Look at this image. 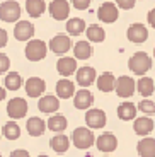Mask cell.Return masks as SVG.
Instances as JSON below:
<instances>
[{
    "instance_id": "1",
    "label": "cell",
    "mask_w": 155,
    "mask_h": 157,
    "mask_svg": "<svg viewBox=\"0 0 155 157\" xmlns=\"http://www.w3.org/2000/svg\"><path fill=\"white\" fill-rule=\"evenodd\" d=\"M128 67L133 74L143 77V75L152 68V58L145 53V51H136L135 55L128 60Z\"/></svg>"
},
{
    "instance_id": "2",
    "label": "cell",
    "mask_w": 155,
    "mask_h": 157,
    "mask_svg": "<svg viewBox=\"0 0 155 157\" xmlns=\"http://www.w3.org/2000/svg\"><path fill=\"white\" fill-rule=\"evenodd\" d=\"M24 53H26V58L29 62H41L48 53V44L43 39H29Z\"/></svg>"
},
{
    "instance_id": "3",
    "label": "cell",
    "mask_w": 155,
    "mask_h": 157,
    "mask_svg": "<svg viewBox=\"0 0 155 157\" xmlns=\"http://www.w3.org/2000/svg\"><path fill=\"white\" fill-rule=\"evenodd\" d=\"M72 140H74V145L77 149H90L96 142V135L92 133V130L87 128V126H78L74 130L72 133Z\"/></svg>"
},
{
    "instance_id": "4",
    "label": "cell",
    "mask_w": 155,
    "mask_h": 157,
    "mask_svg": "<svg viewBox=\"0 0 155 157\" xmlns=\"http://www.w3.org/2000/svg\"><path fill=\"white\" fill-rule=\"evenodd\" d=\"M21 5L16 0H5L0 5V19L4 22H17V19H21Z\"/></svg>"
},
{
    "instance_id": "5",
    "label": "cell",
    "mask_w": 155,
    "mask_h": 157,
    "mask_svg": "<svg viewBox=\"0 0 155 157\" xmlns=\"http://www.w3.org/2000/svg\"><path fill=\"white\" fill-rule=\"evenodd\" d=\"M136 86H135V80L128 75H121V77L116 78V84H114V90H116L118 98H131L133 92H135Z\"/></svg>"
},
{
    "instance_id": "6",
    "label": "cell",
    "mask_w": 155,
    "mask_h": 157,
    "mask_svg": "<svg viewBox=\"0 0 155 157\" xmlns=\"http://www.w3.org/2000/svg\"><path fill=\"white\" fill-rule=\"evenodd\" d=\"M118 17H119V10L114 4L111 2H104L101 7L97 9V19L101 22H106V24H112L116 22Z\"/></svg>"
},
{
    "instance_id": "7",
    "label": "cell",
    "mask_w": 155,
    "mask_h": 157,
    "mask_svg": "<svg viewBox=\"0 0 155 157\" xmlns=\"http://www.w3.org/2000/svg\"><path fill=\"white\" fill-rule=\"evenodd\" d=\"M7 114L12 120H19L27 114V101L22 98H12L7 104Z\"/></svg>"
},
{
    "instance_id": "8",
    "label": "cell",
    "mask_w": 155,
    "mask_h": 157,
    "mask_svg": "<svg viewBox=\"0 0 155 157\" xmlns=\"http://www.w3.org/2000/svg\"><path fill=\"white\" fill-rule=\"evenodd\" d=\"M106 113L102 109H85V123L87 128L90 130H99L104 128L106 125Z\"/></svg>"
},
{
    "instance_id": "9",
    "label": "cell",
    "mask_w": 155,
    "mask_h": 157,
    "mask_svg": "<svg viewBox=\"0 0 155 157\" xmlns=\"http://www.w3.org/2000/svg\"><path fill=\"white\" fill-rule=\"evenodd\" d=\"M24 87H26V94L29 98H39L46 90V82L41 77H29L24 84Z\"/></svg>"
},
{
    "instance_id": "10",
    "label": "cell",
    "mask_w": 155,
    "mask_h": 157,
    "mask_svg": "<svg viewBox=\"0 0 155 157\" xmlns=\"http://www.w3.org/2000/svg\"><path fill=\"white\" fill-rule=\"evenodd\" d=\"M94 144H96V147L101 150V152H114L116 147H118V138L114 137L111 132H106V133L99 135Z\"/></svg>"
},
{
    "instance_id": "11",
    "label": "cell",
    "mask_w": 155,
    "mask_h": 157,
    "mask_svg": "<svg viewBox=\"0 0 155 157\" xmlns=\"http://www.w3.org/2000/svg\"><path fill=\"white\" fill-rule=\"evenodd\" d=\"M14 36L17 41H29L34 36V26L29 21H17L14 28Z\"/></svg>"
},
{
    "instance_id": "12",
    "label": "cell",
    "mask_w": 155,
    "mask_h": 157,
    "mask_svg": "<svg viewBox=\"0 0 155 157\" xmlns=\"http://www.w3.org/2000/svg\"><path fill=\"white\" fill-rule=\"evenodd\" d=\"M50 14L55 21H63L70 14V4L66 0H53L50 4Z\"/></svg>"
},
{
    "instance_id": "13",
    "label": "cell",
    "mask_w": 155,
    "mask_h": 157,
    "mask_svg": "<svg viewBox=\"0 0 155 157\" xmlns=\"http://www.w3.org/2000/svg\"><path fill=\"white\" fill-rule=\"evenodd\" d=\"M77 72V84L82 87H90L94 82H96V78H97V72L96 68L92 67H80Z\"/></svg>"
},
{
    "instance_id": "14",
    "label": "cell",
    "mask_w": 155,
    "mask_h": 157,
    "mask_svg": "<svg viewBox=\"0 0 155 157\" xmlns=\"http://www.w3.org/2000/svg\"><path fill=\"white\" fill-rule=\"evenodd\" d=\"M126 36H128V39L131 41V43H145V41L148 39V29L145 28L143 24L135 22L128 28Z\"/></svg>"
},
{
    "instance_id": "15",
    "label": "cell",
    "mask_w": 155,
    "mask_h": 157,
    "mask_svg": "<svg viewBox=\"0 0 155 157\" xmlns=\"http://www.w3.org/2000/svg\"><path fill=\"white\" fill-rule=\"evenodd\" d=\"M70 48H72V39L68 36L58 34L50 41V50L56 55H65L66 51H70Z\"/></svg>"
},
{
    "instance_id": "16",
    "label": "cell",
    "mask_w": 155,
    "mask_h": 157,
    "mask_svg": "<svg viewBox=\"0 0 155 157\" xmlns=\"http://www.w3.org/2000/svg\"><path fill=\"white\" fill-rule=\"evenodd\" d=\"M38 108L41 113H56L60 109V99L56 96H51V94H46V96H41L38 101Z\"/></svg>"
},
{
    "instance_id": "17",
    "label": "cell",
    "mask_w": 155,
    "mask_h": 157,
    "mask_svg": "<svg viewBox=\"0 0 155 157\" xmlns=\"http://www.w3.org/2000/svg\"><path fill=\"white\" fill-rule=\"evenodd\" d=\"M94 104V94L87 89H80L74 94V106L77 109H89Z\"/></svg>"
},
{
    "instance_id": "18",
    "label": "cell",
    "mask_w": 155,
    "mask_h": 157,
    "mask_svg": "<svg viewBox=\"0 0 155 157\" xmlns=\"http://www.w3.org/2000/svg\"><path fill=\"white\" fill-rule=\"evenodd\" d=\"M56 70L58 74H62L63 77H70L74 75L75 70H77V60L75 58H70V56H63L56 62Z\"/></svg>"
},
{
    "instance_id": "19",
    "label": "cell",
    "mask_w": 155,
    "mask_h": 157,
    "mask_svg": "<svg viewBox=\"0 0 155 157\" xmlns=\"http://www.w3.org/2000/svg\"><path fill=\"white\" fill-rule=\"evenodd\" d=\"M75 94V84L68 78H60L56 82V96L60 99H70Z\"/></svg>"
},
{
    "instance_id": "20",
    "label": "cell",
    "mask_w": 155,
    "mask_h": 157,
    "mask_svg": "<svg viewBox=\"0 0 155 157\" xmlns=\"http://www.w3.org/2000/svg\"><path fill=\"white\" fill-rule=\"evenodd\" d=\"M133 130H135L136 135H142V137H145V135L152 133L153 132V120L148 116H142V118H136L135 123H133Z\"/></svg>"
},
{
    "instance_id": "21",
    "label": "cell",
    "mask_w": 155,
    "mask_h": 157,
    "mask_svg": "<svg viewBox=\"0 0 155 157\" xmlns=\"http://www.w3.org/2000/svg\"><path fill=\"white\" fill-rule=\"evenodd\" d=\"M26 130L31 137H41V135L44 133V130H46V121H43V120L38 118V116H32V118L27 120Z\"/></svg>"
},
{
    "instance_id": "22",
    "label": "cell",
    "mask_w": 155,
    "mask_h": 157,
    "mask_svg": "<svg viewBox=\"0 0 155 157\" xmlns=\"http://www.w3.org/2000/svg\"><path fill=\"white\" fill-rule=\"evenodd\" d=\"M96 84H97V89L101 90V92H111V90H114L116 77L111 72H104V74H101L96 78Z\"/></svg>"
},
{
    "instance_id": "23",
    "label": "cell",
    "mask_w": 155,
    "mask_h": 157,
    "mask_svg": "<svg viewBox=\"0 0 155 157\" xmlns=\"http://www.w3.org/2000/svg\"><path fill=\"white\" fill-rule=\"evenodd\" d=\"M140 157H155V138L152 137H145L138 142L136 145Z\"/></svg>"
},
{
    "instance_id": "24",
    "label": "cell",
    "mask_w": 155,
    "mask_h": 157,
    "mask_svg": "<svg viewBox=\"0 0 155 157\" xmlns=\"http://www.w3.org/2000/svg\"><path fill=\"white\" fill-rule=\"evenodd\" d=\"M26 12L31 17H41L46 12V4L44 0H26Z\"/></svg>"
},
{
    "instance_id": "25",
    "label": "cell",
    "mask_w": 155,
    "mask_h": 157,
    "mask_svg": "<svg viewBox=\"0 0 155 157\" xmlns=\"http://www.w3.org/2000/svg\"><path fill=\"white\" fill-rule=\"evenodd\" d=\"M118 118L119 120H123V121H130V120H133V118L136 116V106L133 104V102H128V101H124L121 102L119 106H118Z\"/></svg>"
},
{
    "instance_id": "26",
    "label": "cell",
    "mask_w": 155,
    "mask_h": 157,
    "mask_svg": "<svg viewBox=\"0 0 155 157\" xmlns=\"http://www.w3.org/2000/svg\"><path fill=\"white\" fill-rule=\"evenodd\" d=\"M74 55L77 60H87L94 55V48L90 46L89 41H77L74 46Z\"/></svg>"
},
{
    "instance_id": "27",
    "label": "cell",
    "mask_w": 155,
    "mask_h": 157,
    "mask_svg": "<svg viewBox=\"0 0 155 157\" xmlns=\"http://www.w3.org/2000/svg\"><path fill=\"white\" fill-rule=\"evenodd\" d=\"M84 33L87 34V39H89L90 43H102L106 39V33L99 24H90L89 28H85Z\"/></svg>"
},
{
    "instance_id": "28",
    "label": "cell",
    "mask_w": 155,
    "mask_h": 157,
    "mask_svg": "<svg viewBox=\"0 0 155 157\" xmlns=\"http://www.w3.org/2000/svg\"><path fill=\"white\" fill-rule=\"evenodd\" d=\"M51 149L55 150L56 154H65L66 150H68L70 147V138L65 137V135L58 133V135H55L53 138H51Z\"/></svg>"
},
{
    "instance_id": "29",
    "label": "cell",
    "mask_w": 155,
    "mask_h": 157,
    "mask_svg": "<svg viewBox=\"0 0 155 157\" xmlns=\"http://www.w3.org/2000/svg\"><path fill=\"white\" fill-rule=\"evenodd\" d=\"M136 89H138V92L143 98H148V96L153 94V90H155V84H153V78L150 77H142L138 80V82H135Z\"/></svg>"
},
{
    "instance_id": "30",
    "label": "cell",
    "mask_w": 155,
    "mask_h": 157,
    "mask_svg": "<svg viewBox=\"0 0 155 157\" xmlns=\"http://www.w3.org/2000/svg\"><path fill=\"white\" fill-rule=\"evenodd\" d=\"M85 21L80 19V17H74V19H68V22H66V33H68L70 36H78L82 34V33L85 31Z\"/></svg>"
},
{
    "instance_id": "31",
    "label": "cell",
    "mask_w": 155,
    "mask_h": 157,
    "mask_svg": "<svg viewBox=\"0 0 155 157\" xmlns=\"http://www.w3.org/2000/svg\"><path fill=\"white\" fill-rule=\"evenodd\" d=\"M66 125H68V123H66V118L63 116V114H53V116L46 121L48 128H50L51 132H58V133L66 128Z\"/></svg>"
},
{
    "instance_id": "32",
    "label": "cell",
    "mask_w": 155,
    "mask_h": 157,
    "mask_svg": "<svg viewBox=\"0 0 155 157\" xmlns=\"http://www.w3.org/2000/svg\"><path fill=\"white\" fill-rule=\"evenodd\" d=\"M0 133L4 135L7 140H17V138L21 137V126L17 125L16 121H7Z\"/></svg>"
},
{
    "instance_id": "33",
    "label": "cell",
    "mask_w": 155,
    "mask_h": 157,
    "mask_svg": "<svg viewBox=\"0 0 155 157\" xmlns=\"http://www.w3.org/2000/svg\"><path fill=\"white\" fill-rule=\"evenodd\" d=\"M5 89L9 90H17L22 87V77H21L17 72H9L7 75H5Z\"/></svg>"
},
{
    "instance_id": "34",
    "label": "cell",
    "mask_w": 155,
    "mask_h": 157,
    "mask_svg": "<svg viewBox=\"0 0 155 157\" xmlns=\"http://www.w3.org/2000/svg\"><path fill=\"white\" fill-rule=\"evenodd\" d=\"M136 109L145 113V114H155V102L150 101V99H143V101L138 102Z\"/></svg>"
},
{
    "instance_id": "35",
    "label": "cell",
    "mask_w": 155,
    "mask_h": 157,
    "mask_svg": "<svg viewBox=\"0 0 155 157\" xmlns=\"http://www.w3.org/2000/svg\"><path fill=\"white\" fill-rule=\"evenodd\" d=\"M10 67V58L5 53H0V74H5Z\"/></svg>"
},
{
    "instance_id": "36",
    "label": "cell",
    "mask_w": 155,
    "mask_h": 157,
    "mask_svg": "<svg viewBox=\"0 0 155 157\" xmlns=\"http://www.w3.org/2000/svg\"><path fill=\"white\" fill-rule=\"evenodd\" d=\"M136 0H116V5L119 9H124V10H130V9L135 7Z\"/></svg>"
},
{
    "instance_id": "37",
    "label": "cell",
    "mask_w": 155,
    "mask_h": 157,
    "mask_svg": "<svg viewBox=\"0 0 155 157\" xmlns=\"http://www.w3.org/2000/svg\"><path fill=\"white\" fill-rule=\"evenodd\" d=\"M72 4H74V7L78 9V10H85L90 5V0H72Z\"/></svg>"
},
{
    "instance_id": "38",
    "label": "cell",
    "mask_w": 155,
    "mask_h": 157,
    "mask_svg": "<svg viewBox=\"0 0 155 157\" xmlns=\"http://www.w3.org/2000/svg\"><path fill=\"white\" fill-rule=\"evenodd\" d=\"M9 157H31V155H29V152L24 150V149H16V150H12Z\"/></svg>"
},
{
    "instance_id": "39",
    "label": "cell",
    "mask_w": 155,
    "mask_h": 157,
    "mask_svg": "<svg viewBox=\"0 0 155 157\" xmlns=\"http://www.w3.org/2000/svg\"><path fill=\"white\" fill-rule=\"evenodd\" d=\"M7 41H9L7 31H5V29H2V28H0V48H4L5 44H7Z\"/></svg>"
},
{
    "instance_id": "40",
    "label": "cell",
    "mask_w": 155,
    "mask_h": 157,
    "mask_svg": "<svg viewBox=\"0 0 155 157\" xmlns=\"http://www.w3.org/2000/svg\"><path fill=\"white\" fill-rule=\"evenodd\" d=\"M147 21H148V24H150L152 28L155 29V9H152V10L148 12V16H147Z\"/></svg>"
},
{
    "instance_id": "41",
    "label": "cell",
    "mask_w": 155,
    "mask_h": 157,
    "mask_svg": "<svg viewBox=\"0 0 155 157\" xmlns=\"http://www.w3.org/2000/svg\"><path fill=\"white\" fill-rule=\"evenodd\" d=\"M5 94H7L5 89H4V87H0V101H4V99H5Z\"/></svg>"
},
{
    "instance_id": "42",
    "label": "cell",
    "mask_w": 155,
    "mask_h": 157,
    "mask_svg": "<svg viewBox=\"0 0 155 157\" xmlns=\"http://www.w3.org/2000/svg\"><path fill=\"white\" fill-rule=\"evenodd\" d=\"M38 157H50V155H44V154H43V155H38Z\"/></svg>"
},
{
    "instance_id": "43",
    "label": "cell",
    "mask_w": 155,
    "mask_h": 157,
    "mask_svg": "<svg viewBox=\"0 0 155 157\" xmlns=\"http://www.w3.org/2000/svg\"><path fill=\"white\" fill-rule=\"evenodd\" d=\"M153 56H155V48H153Z\"/></svg>"
},
{
    "instance_id": "44",
    "label": "cell",
    "mask_w": 155,
    "mask_h": 157,
    "mask_svg": "<svg viewBox=\"0 0 155 157\" xmlns=\"http://www.w3.org/2000/svg\"><path fill=\"white\" fill-rule=\"evenodd\" d=\"M0 157H4V155H2V154H0Z\"/></svg>"
},
{
    "instance_id": "45",
    "label": "cell",
    "mask_w": 155,
    "mask_h": 157,
    "mask_svg": "<svg viewBox=\"0 0 155 157\" xmlns=\"http://www.w3.org/2000/svg\"><path fill=\"white\" fill-rule=\"evenodd\" d=\"M0 137H2V133H0Z\"/></svg>"
},
{
    "instance_id": "46",
    "label": "cell",
    "mask_w": 155,
    "mask_h": 157,
    "mask_svg": "<svg viewBox=\"0 0 155 157\" xmlns=\"http://www.w3.org/2000/svg\"><path fill=\"white\" fill-rule=\"evenodd\" d=\"M153 84H155V80H153Z\"/></svg>"
}]
</instances>
